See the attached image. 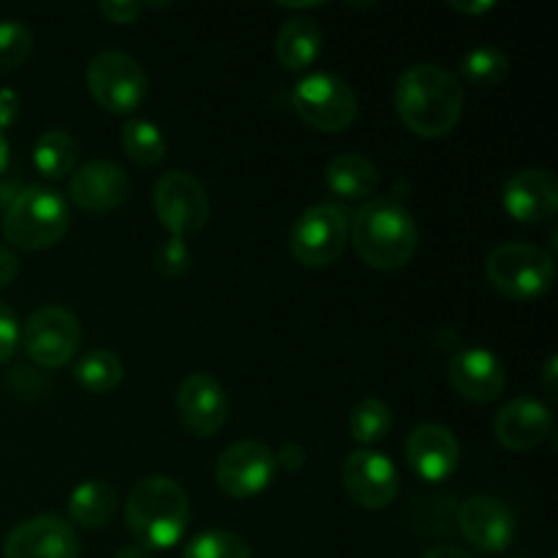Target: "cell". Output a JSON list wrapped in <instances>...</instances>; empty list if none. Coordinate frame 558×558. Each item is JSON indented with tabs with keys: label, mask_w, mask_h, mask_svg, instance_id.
Instances as JSON below:
<instances>
[{
	"label": "cell",
	"mask_w": 558,
	"mask_h": 558,
	"mask_svg": "<svg viewBox=\"0 0 558 558\" xmlns=\"http://www.w3.org/2000/svg\"><path fill=\"white\" fill-rule=\"evenodd\" d=\"M461 74L477 87H496L510 74V58L499 47H477L461 60Z\"/></svg>",
	"instance_id": "cell-28"
},
{
	"label": "cell",
	"mask_w": 558,
	"mask_h": 558,
	"mask_svg": "<svg viewBox=\"0 0 558 558\" xmlns=\"http://www.w3.org/2000/svg\"><path fill=\"white\" fill-rule=\"evenodd\" d=\"M423 558H477V556H472L469 550L458 548V545H436V548L425 550Z\"/></svg>",
	"instance_id": "cell-38"
},
{
	"label": "cell",
	"mask_w": 558,
	"mask_h": 558,
	"mask_svg": "<svg viewBox=\"0 0 558 558\" xmlns=\"http://www.w3.org/2000/svg\"><path fill=\"white\" fill-rule=\"evenodd\" d=\"M322 33L319 22L311 16H292L281 25L276 36V58L287 71H305L319 60L322 54Z\"/></svg>",
	"instance_id": "cell-21"
},
{
	"label": "cell",
	"mask_w": 558,
	"mask_h": 558,
	"mask_svg": "<svg viewBox=\"0 0 558 558\" xmlns=\"http://www.w3.org/2000/svg\"><path fill=\"white\" fill-rule=\"evenodd\" d=\"M82 545L74 526L60 515H36L11 529L3 558H80Z\"/></svg>",
	"instance_id": "cell-15"
},
{
	"label": "cell",
	"mask_w": 558,
	"mask_h": 558,
	"mask_svg": "<svg viewBox=\"0 0 558 558\" xmlns=\"http://www.w3.org/2000/svg\"><path fill=\"white\" fill-rule=\"evenodd\" d=\"M341 483L349 499L365 510H385L401 490L396 463L376 450H354L341 466Z\"/></svg>",
	"instance_id": "cell-12"
},
{
	"label": "cell",
	"mask_w": 558,
	"mask_h": 558,
	"mask_svg": "<svg viewBox=\"0 0 558 558\" xmlns=\"http://www.w3.org/2000/svg\"><path fill=\"white\" fill-rule=\"evenodd\" d=\"M98 11L114 25H131L145 11V5L131 3V0H104V3H98Z\"/></svg>",
	"instance_id": "cell-33"
},
{
	"label": "cell",
	"mask_w": 558,
	"mask_h": 558,
	"mask_svg": "<svg viewBox=\"0 0 558 558\" xmlns=\"http://www.w3.org/2000/svg\"><path fill=\"white\" fill-rule=\"evenodd\" d=\"M325 180L327 189L341 199L363 202L379 189L381 174L371 158L360 156V153H341L327 163Z\"/></svg>",
	"instance_id": "cell-22"
},
{
	"label": "cell",
	"mask_w": 558,
	"mask_h": 558,
	"mask_svg": "<svg viewBox=\"0 0 558 558\" xmlns=\"http://www.w3.org/2000/svg\"><path fill=\"white\" fill-rule=\"evenodd\" d=\"M458 529L472 548L483 554H505L515 543L518 523L510 507L494 496H469L458 510Z\"/></svg>",
	"instance_id": "cell-14"
},
{
	"label": "cell",
	"mask_w": 558,
	"mask_h": 558,
	"mask_svg": "<svg viewBox=\"0 0 558 558\" xmlns=\"http://www.w3.org/2000/svg\"><path fill=\"white\" fill-rule=\"evenodd\" d=\"M303 463H305V450L298 445H287L276 456V466H283L287 472H298V469H303Z\"/></svg>",
	"instance_id": "cell-35"
},
{
	"label": "cell",
	"mask_w": 558,
	"mask_h": 558,
	"mask_svg": "<svg viewBox=\"0 0 558 558\" xmlns=\"http://www.w3.org/2000/svg\"><path fill=\"white\" fill-rule=\"evenodd\" d=\"M349 243V218L343 207L325 202L314 205L294 221L289 232L292 256L305 267H327L343 254Z\"/></svg>",
	"instance_id": "cell-8"
},
{
	"label": "cell",
	"mask_w": 558,
	"mask_h": 558,
	"mask_svg": "<svg viewBox=\"0 0 558 558\" xmlns=\"http://www.w3.org/2000/svg\"><path fill=\"white\" fill-rule=\"evenodd\" d=\"M554 430V414L534 398H515L505 403L494 420V434L501 447L512 452H532Z\"/></svg>",
	"instance_id": "cell-19"
},
{
	"label": "cell",
	"mask_w": 558,
	"mask_h": 558,
	"mask_svg": "<svg viewBox=\"0 0 558 558\" xmlns=\"http://www.w3.org/2000/svg\"><path fill=\"white\" fill-rule=\"evenodd\" d=\"M153 207L169 238L185 240L189 234L205 229L210 218V199H207L205 185L189 172L163 174L153 191Z\"/></svg>",
	"instance_id": "cell-10"
},
{
	"label": "cell",
	"mask_w": 558,
	"mask_h": 558,
	"mask_svg": "<svg viewBox=\"0 0 558 558\" xmlns=\"http://www.w3.org/2000/svg\"><path fill=\"white\" fill-rule=\"evenodd\" d=\"M183 558H254V554L240 534L213 529L191 537L183 548Z\"/></svg>",
	"instance_id": "cell-29"
},
{
	"label": "cell",
	"mask_w": 558,
	"mask_h": 558,
	"mask_svg": "<svg viewBox=\"0 0 558 558\" xmlns=\"http://www.w3.org/2000/svg\"><path fill=\"white\" fill-rule=\"evenodd\" d=\"M9 169V140H5V134H0V174Z\"/></svg>",
	"instance_id": "cell-41"
},
{
	"label": "cell",
	"mask_w": 558,
	"mask_h": 558,
	"mask_svg": "<svg viewBox=\"0 0 558 558\" xmlns=\"http://www.w3.org/2000/svg\"><path fill=\"white\" fill-rule=\"evenodd\" d=\"M191 248L183 238H169L161 248L156 251V267L163 278H178L189 270Z\"/></svg>",
	"instance_id": "cell-31"
},
{
	"label": "cell",
	"mask_w": 558,
	"mask_h": 558,
	"mask_svg": "<svg viewBox=\"0 0 558 558\" xmlns=\"http://www.w3.org/2000/svg\"><path fill=\"white\" fill-rule=\"evenodd\" d=\"M450 9L461 11V14H472V16H480V14H488V11L496 9L494 0H450Z\"/></svg>",
	"instance_id": "cell-37"
},
{
	"label": "cell",
	"mask_w": 558,
	"mask_h": 558,
	"mask_svg": "<svg viewBox=\"0 0 558 558\" xmlns=\"http://www.w3.org/2000/svg\"><path fill=\"white\" fill-rule=\"evenodd\" d=\"M178 414L183 428L196 439H210L227 425L229 398L221 381L207 371L185 376L178 387Z\"/></svg>",
	"instance_id": "cell-13"
},
{
	"label": "cell",
	"mask_w": 558,
	"mask_h": 558,
	"mask_svg": "<svg viewBox=\"0 0 558 558\" xmlns=\"http://www.w3.org/2000/svg\"><path fill=\"white\" fill-rule=\"evenodd\" d=\"M452 390L474 403H494L507 390V371L494 352L483 347L458 349L447 363Z\"/></svg>",
	"instance_id": "cell-16"
},
{
	"label": "cell",
	"mask_w": 558,
	"mask_h": 558,
	"mask_svg": "<svg viewBox=\"0 0 558 558\" xmlns=\"http://www.w3.org/2000/svg\"><path fill=\"white\" fill-rule=\"evenodd\" d=\"M292 104L300 118L316 131L338 134L357 118V96L352 85L336 74H308L294 85Z\"/></svg>",
	"instance_id": "cell-7"
},
{
	"label": "cell",
	"mask_w": 558,
	"mask_h": 558,
	"mask_svg": "<svg viewBox=\"0 0 558 558\" xmlns=\"http://www.w3.org/2000/svg\"><path fill=\"white\" fill-rule=\"evenodd\" d=\"M20 118V96L14 90H0V134L16 123Z\"/></svg>",
	"instance_id": "cell-34"
},
{
	"label": "cell",
	"mask_w": 558,
	"mask_h": 558,
	"mask_svg": "<svg viewBox=\"0 0 558 558\" xmlns=\"http://www.w3.org/2000/svg\"><path fill=\"white\" fill-rule=\"evenodd\" d=\"M488 283L505 298L529 303L543 298L556 276L554 256L532 243H505L494 248L485 262Z\"/></svg>",
	"instance_id": "cell-5"
},
{
	"label": "cell",
	"mask_w": 558,
	"mask_h": 558,
	"mask_svg": "<svg viewBox=\"0 0 558 558\" xmlns=\"http://www.w3.org/2000/svg\"><path fill=\"white\" fill-rule=\"evenodd\" d=\"M114 558H153L150 550L140 548V545H125V548H120Z\"/></svg>",
	"instance_id": "cell-40"
},
{
	"label": "cell",
	"mask_w": 558,
	"mask_h": 558,
	"mask_svg": "<svg viewBox=\"0 0 558 558\" xmlns=\"http://www.w3.org/2000/svg\"><path fill=\"white\" fill-rule=\"evenodd\" d=\"M27 357L41 368H63L74 360L82 343L80 319L63 305H44L20 332Z\"/></svg>",
	"instance_id": "cell-9"
},
{
	"label": "cell",
	"mask_w": 558,
	"mask_h": 558,
	"mask_svg": "<svg viewBox=\"0 0 558 558\" xmlns=\"http://www.w3.org/2000/svg\"><path fill=\"white\" fill-rule=\"evenodd\" d=\"M407 461L425 483H441L452 477L461 463V445L445 425L423 423L407 439Z\"/></svg>",
	"instance_id": "cell-17"
},
{
	"label": "cell",
	"mask_w": 558,
	"mask_h": 558,
	"mask_svg": "<svg viewBox=\"0 0 558 558\" xmlns=\"http://www.w3.org/2000/svg\"><path fill=\"white\" fill-rule=\"evenodd\" d=\"M505 210L521 223H545L558 210V180L550 169H521L505 183Z\"/></svg>",
	"instance_id": "cell-18"
},
{
	"label": "cell",
	"mask_w": 558,
	"mask_h": 558,
	"mask_svg": "<svg viewBox=\"0 0 558 558\" xmlns=\"http://www.w3.org/2000/svg\"><path fill=\"white\" fill-rule=\"evenodd\" d=\"M556 357H548V363H545V371H543V385H545V392L548 396H556Z\"/></svg>",
	"instance_id": "cell-39"
},
{
	"label": "cell",
	"mask_w": 558,
	"mask_h": 558,
	"mask_svg": "<svg viewBox=\"0 0 558 558\" xmlns=\"http://www.w3.org/2000/svg\"><path fill=\"white\" fill-rule=\"evenodd\" d=\"M80 161V142L63 129H49L33 145V163L47 180H60L71 174Z\"/></svg>",
	"instance_id": "cell-24"
},
{
	"label": "cell",
	"mask_w": 558,
	"mask_h": 558,
	"mask_svg": "<svg viewBox=\"0 0 558 558\" xmlns=\"http://www.w3.org/2000/svg\"><path fill=\"white\" fill-rule=\"evenodd\" d=\"M20 347V322L9 305L0 300V365L9 363Z\"/></svg>",
	"instance_id": "cell-32"
},
{
	"label": "cell",
	"mask_w": 558,
	"mask_h": 558,
	"mask_svg": "<svg viewBox=\"0 0 558 558\" xmlns=\"http://www.w3.org/2000/svg\"><path fill=\"white\" fill-rule=\"evenodd\" d=\"M276 452L265 441H234L218 456L216 483L232 499H251L272 483Z\"/></svg>",
	"instance_id": "cell-11"
},
{
	"label": "cell",
	"mask_w": 558,
	"mask_h": 558,
	"mask_svg": "<svg viewBox=\"0 0 558 558\" xmlns=\"http://www.w3.org/2000/svg\"><path fill=\"white\" fill-rule=\"evenodd\" d=\"M392 428V412L385 401L379 398H365L349 414V434L357 445H363V450H368L371 445H379Z\"/></svg>",
	"instance_id": "cell-27"
},
{
	"label": "cell",
	"mask_w": 558,
	"mask_h": 558,
	"mask_svg": "<svg viewBox=\"0 0 558 558\" xmlns=\"http://www.w3.org/2000/svg\"><path fill=\"white\" fill-rule=\"evenodd\" d=\"M33 36L22 22H0V71H14L31 58Z\"/></svg>",
	"instance_id": "cell-30"
},
{
	"label": "cell",
	"mask_w": 558,
	"mask_h": 558,
	"mask_svg": "<svg viewBox=\"0 0 558 558\" xmlns=\"http://www.w3.org/2000/svg\"><path fill=\"white\" fill-rule=\"evenodd\" d=\"M87 90L109 114H131L147 96V74L131 54L109 49L87 65Z\"/></svg>",
	"instance_id": "cell-6"
},
{
	"label": "cell",
	"mask_w": 558,
	"mask_h": 558,
	"mask_svg": "<svg viewBox=\"0 0 558 558\" xmlns=\"http://www.w3.org/2000/svg\"><path fill=\"white\" fill-rule=\"evenodd\" d=\"M118 512V494L104 480H87L69 496V515L82 529H104Z\"/></svg>",
	"instance_id": "cell-23"
},
{
	"label": "cell",
	"mask_w": 558,
	"mask_h": 558,
	"mask_svg": "<svg viewBox=\"0 0 558 558\" xmlns=\"http://www.w3.org/2000/svg\"><path fill=\"white\" fill-rule=\"evenodd\" d=\"M396 109L409 131L439 140L458 125L463 112V85L439 63H417L396 85Z\"/></svg>",
	"instance_id": "cell-1"
},
{
	"label": "cell",
	"mask_w": 558,
	"mask_h": 558,
	"mask_svg": "<svg viewBox=\"0 0 558 558\" xmlns=\"http://www.w3.org/2000/svg\"><path fill=\"white\" fill-rule=\"evenodd\" d=\"M74 379L90 396H107V392L118 390V385L123 381V363L109 349H93V352L80 357L74 368Z\"/></svg>",
	"instance_id": "cell-25"
},
{
	"label": "cell",
	"mask_w": 558,
	"mask_h": 558,
	"mask_svg": "<svg viewBox=\"0 0 558 558\" xmlns=\"http://www.w3.org/2000/svg\"><path fill=\"white\" fill-rule=\"evenodd\" d=\"M71 213L63 196L47 185H25L3 216V238L22 251H44L69 232Z\"/></svg>",
	"instance_id": "cell-4"
},
{
	"label": "cell",
	"mask_w": 558,
	"mask_h": 558,
	"mask_svg": "<svg viewBox=\"0 0 558 558\" xmlns=\"http://www.w3.org/2000/svg\"><path fill=\"white\" fill-rule=\"evenodd\" d=\"M417 223L398 199H368L352 223V243L374 270H401L417 251Z\"/></svg>",
	"instance_id": "cell-3"
},
{
	"label": "cell",
	"mask_w": 558,
	"mask_h": 558,
	"mask_svg": "<svg viewBox=\"0 0 558 558\" xmlns=\"http://www.w3.org/2000/svg\"><path fill=\"white\" fill-rule=\"evenodd\" d=\"M69 194L80 210L109 213L129 196V178L112 161H87L71 172Z\"/></svg>",
	"instance_id": "cell-20"
},
{
	"label": "cell",
	"mask_w": 558,
	"mask_h": 558,
	"mask_svg": "<svg viewBox=\"0 0 558 558\" xmlns=\"http://www.w3.org/2000/svg\"><path fill=\"white\" fill-rule=\"evenodd\" d=\"M120 142L129 158L140 167H156L167 158V142H163L161 131L156 123L142 118L125 120L123 131H120Z\"/></svg>",
	"instance_id": "cell-26"
},
{
	"label": "cell",
	"mask_w": 558,
	"mask_h": 558,
	"mask_svg": "<svg viewBox=\"0 0 558 558\" xmlns=\"http://www.w3.org/2000/svg\"><path fill=\"white\" fill-rule=\"evenodd\" d=\"M16 272H20V259L14 256V251L0 245V289L9 287L16 278Z\"/></svg>",
	"instance_id": "cell-36"
},
{
	"label": "cell",
	"mask_w": 558,
	"mask_h": 558,
	"mask_svg": "<svg viewBox=\"0 0 558 558\" xmlns=\"http://www.w3.org/2000/svg\"><path fill=\"white\" fill-rule=\"evenodd\" d=\"M191 523V501L183 485L163 474H150L125 499V526L145 550L174 548Z\"/></svg>",
	"instance_id": "cell-2"
}]
</instances>
